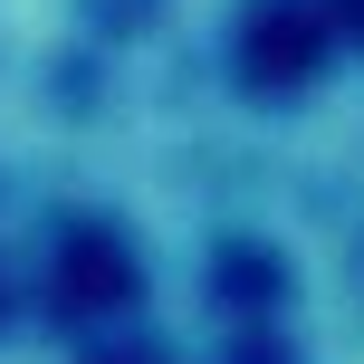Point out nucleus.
Segmentation results:
<instances>
[{
    "mask_svg": "<svg viewBox=\"0 0 364 364\" xmlns=\"http://www.w3.org/2000/svg\"><path fill=\"white\" fill-rule=\"evenodd\" d=\"M355 19H364V0H355Z\"/></svg>",
    "mask_w": 364,
    "mask_h": 364,
    "instance_id": "nucleus-1",
    "label": "nucleus"
}]
</instances>
